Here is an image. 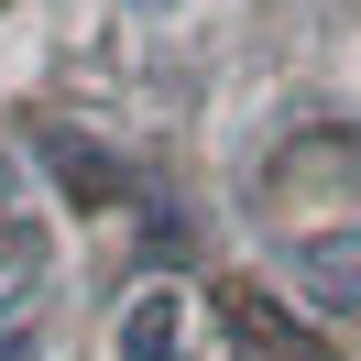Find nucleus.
I'll return each mask as SVG.
<instances>
[{
  "label": "nucleus",
  "instance_id": "39448f33",
  "mask_svg": "<svg viewBox=\"0 0 361 361\" xmlns=\"http://www.w3.org/2000/svg\"><path fill=\"white\" fill-rule=\"evenodd\" d=\"M0 252H11V230H0Z\"/></svg>",
  "mask_w": 361,
  "mask_h": 361
},
{
  "label": "nucleus",
  "instance_id": "20e7f679",
  "mask_svg": "<svg viewBox=\"0 0 361 361\" xmlns=\"http://www.w3.org/2000/svg\"><path fill=\"white\" fill-rule=\"evenodd\" d=\"M132 11H164V0H132Z\"/></svg>",
  "mask_w": 361,
  "mask_h": 361
},
{
  "label": "nucleus",
  "instance_id": "7ed1b4c3",
  "mask_svg": "<svg viewBox=\"0 0 361 361\" xmlns=\"http://www.w3.org/2000/svg\"><path fill=\"white\" fill-rule=\"evenodd\" d=\"M0 361H33V329H0Z\"/></svg>",
  "mask_w": 361,
  "mask_h": 361
},
{
  "label": "nucleus",
  "instance_id": "f257e3e1",
  "mask_svg": "<svg viewBox=\"0 0 361 361\" xmlns=\"http://www.w3.org/2000/svg\"><path fill=\"white\" fill-rule=\"evenodd\" d=\"M176 350H186V295L142 285L132 307H121V329H110V361H176Z\"/></svg>",
  "mask_w": 361,
  "mask_h": 361
},
{
  "label": "nucleus",
  "instance_id": "f03ea898",
  "mask_svg": "<svg viewBox=\"0 0 361 361\" xmlns=\"http://www.w3.org/2000/svg\"><path fill=\"white\" fill-rule=\"evenodd\" d=\"M295 274H307V295H317L329 317L361 307V241H307V252H295Z\"/></svg>",
  "mask_w": 361,
  "mask_h": 361
}]
</instances>
